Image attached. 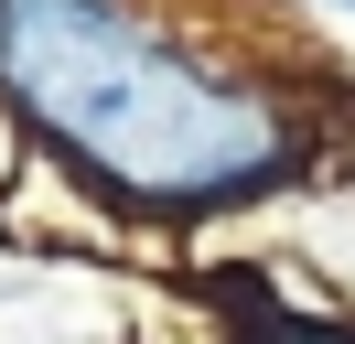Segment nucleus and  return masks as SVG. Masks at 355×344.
Segmentation results:
<instances>
[{
  "instance_id": "nucleus-3",
  "label": "nucleus",
  "mask_w": 355,
  "mask_h": 344,
  "mask_svg": "<svg viewBox=\"0 0 355 344\" xmlns=\"http://www.w3.org/2000/svg\"><path fill=\"white\" fill-rule=\"evenodd\" d=\"M334 11H355V0H334Z\"/></svg>"
},
{
  "instance_id": "nucleus-2",
  "label": "nucleus",
  "mask_w": 355,
  "mask_h": 344,
  "mask_svg": "<svg viewBox=\"0 0 355 344\" xmlns=\"http://www.w3.org/2000/svg\"><path fill=\"white\" fill-rule=\"evenodd\" d=\"M259 344H345V334H312V322H259Z\"/></svg>"
},
{
  "instance_id": "nucleus-1",
  "label": "nucleus",
  "mask_w": 355,
  "mask_h": 344,
  "mask_svg": "<svg viewBox=\"0 0 355 344\" xmlns=\"http://www.w3.org/2000/svg\"><path fill=\"white\" fill-rule=\"evenodd\" d=\"M0 97L87 172L162 205L237 194L280 162V119L119 0H0Z\"/></svg>"
}]
</instances>
